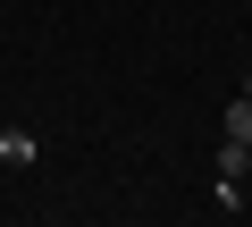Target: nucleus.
Returning <instances> with one entry per match:
<instances>
[{"label": "nucleus", "instance_id": "f257e3e1", "mask_svg": "<svg viewBox=\"0 0 252 227\" xmlns=\"http://www.w3.org/2000/svg\"><path fill=\"white\" fill-rule=\"evenodd\" d=\"M227 135H235V143H252V93H244V101H227Z\"/></svg>", "mask_w": 252, "mask_h": 227}, {"label": "nucleus", "instance_id": "f03ea898", "mask_svg": "<svg viewBox=\"0 0 252 227\" xmlns=\"http://www.w3.org/2000/svg\"><path fill=\"white\" fill-rule=\"evenodd\" d=\"M244 93H252V84H244Z\"/></svg>", "mask_w": 252, "mask_h": 227}]
</instances>
